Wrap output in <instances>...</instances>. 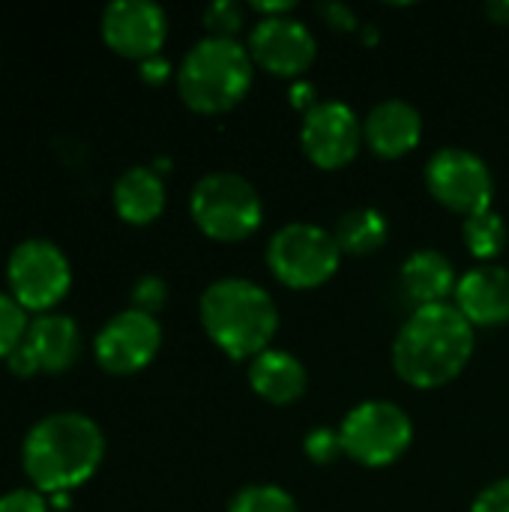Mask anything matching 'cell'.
<instances>
[{
  "label": "cell",
  "mask_w": 509,
  "mask_h": 512,
  "mask_svg": "<svg viewBox=\"0 0 509 512\" xmlns=\"http://www.w3.org/2000/svg\"><path fill=\"white\" fill-rule=\"evenodd\" d=\"M474 348V327L453 303L420 306L393 339V369L417 390H438L468 369Z\"/></svg>",
  "instance_id": "obj_1"
},
{
  "label": "cell",
  "mask_w": 509,
  "mask_h": 512,
  "mask_svg": "<svg viewBox=\"0 0 509 512\" xmlns=\"http://www.w3.org/2000/svg\"><path fill=\"white\" fill-rule=\"evenodd\" d=\"M105 459V435L96 420L78 411L48 414L30 426L21 444V468L45 498L69 495L93 480Z\"/></svg>",
  "instance_id": "obj_2"
},
{
  "label": "cell",
  "mask_w": 509,
  "mask_h": 512,
  "mask_svg": "<svg viewBox=\"0 0 509 512\" xmlns=\"http://www.w3.org/2000/svg\"><path fill=\"white\" fill-rule=\"evenodd\" d=\"M198 318L207 339L231 360H255L261 351L273 348L279 330L273 294L243 276L210 282L198 300Z\"/></svg>",
  "instance_id": "obj_3"
},
{
  "label": "cell",
  "mask_w": 509,
  "mask_h": 512,
  "mask_svg": "<svg viewBox=\"0 0 509 512\" xmlns=\"http://www.w3.org/2000/svg\"><path fill=\"white\" fill-rule=\"evenodd\" d=\"M255 81V63L240 39L204 36L177 66L180 99L198 114H225L237 108Z\"/></svg>",
  "instance_id": "obj_4"
},
{
  "label": "cell",
  "mask_w": 509,
  "mask_h": 512,
  "mask_svg": "<svg viewBox=\"0 0 509 512\" xmlns=\"http://www.w3.org/2000/svg\"><path fill=\"white\" fill-rule=\"evenodd\" d=\"M189 216L198 231L219 243H240L264 222L261 192L237 171H210L189 192Z\"/></svg>",
  "instance_id": "obj_5"
},
{
  "label": "cell",
  "mask_w": 509,
  "mask_h": 512,
  "mask_svg": "<svg viewBox=\"0 0 509 512\" xmlns=\"http://www.w3.org/2000/svg\"><path fill=\"white\" fill-rule=\"evenodd\" d=\"M342 249L333 231L315 222H288L267 243V267L285 288L309 291L339 273Z\"/></svg>",
  "instance_id": "obj_6"
},
{
  "label": "cell",
  "mask_w": 509,
  "mask_h": 512,
  "mask_svg": "<svg viewBox=\"0 0 509 512\" xmlns=\"http://www.w3.org/2000/svg\"><path fill=\"white\" fill-rule=\"evenodd\" d=\"M345 459L363 468H387L399 462L414 441L411 414L390 399H366L339 423Z\"/></svg>",
  "instance_id": "obj_7"
},
{
  "label": "cell",
  "mask_w": 509,
  "mask_h": 512,
  "mask_svg": "<svg viewBox=\"0 0 509 512\" xmlns=\"http://www.w3.org/2000/svg\"><path fill=\"white\" fill-rule=\"evenodd\" d=\"M6 285L27 315H45L54 312V306L69 294L72 264L54 240L27 237L9 252Z\"/></svg>",
  "instance_id": "obj_8"
},
{
  "label": "cell",
  "mask_w": 509,
  "mask_h": 512,
  "mask_svg": "<svg viewBox=\"0 0 509 512\" xmlns=\"http://www.w3.org/2000/svg\"><path fill=\"white\" fill-rule=\"evenodd\" d=\"M426 189L441 207L465 219L489 210L495 201V177L489 162L459 144H447L429 156Z\"/></svg>",
  "instance_id": "obj_9"
},
{
  "label": "cell",
  "mask_w": 509,
  "mask_h": 512,
  "mask_svg": "<svg viewBox=\"0 0 509 512\" xmlns=\"http://www.w3.org/2000/svg\"><path fill=\"white\" fill-rule=\"evenodd\" d=\"M300 147L306 159L321 171H339L360 156L363 120L342 99H321L303 114Z\"/></svg>",
  "instance_id": "obj_10"
},
{
  "label": "cell",
  "mask_w": 509,
  "mask_h": 512,
  "mask_svg": "<svg viewBox=\"0 0 509 512\" xmlns=\"http://www.w3.org/2000/svg\"><path fill=\"white\" fill-rule=\"evenodd\" d=\"M162 348V324L141 309H123L93 336V357L108 375H135L147 369Z\"/></svg>",
  "instance_id": "obj_11"
},
{
  "label": "cell",
  "mask_w": 509,
  "mask_h": 512,
  "mask_svg": "<svg viewBox=\"0 0 509 512\" xmlns=\"http://www.w3.org/2000/svg\"><path fill=\"white\" fill-rule=\"evenodd\" d=\"M252 63L276 78H303L318 57V39L312 27L300 18H258L246 36Z\"/></svg>",
  "instance_id": "obj_12"
},
{
  "label": "cell",
  "mask_w": 509,
  "mask_h": 512,
  "mask_svg": "<svg viewBox=\"0 0 509 512\" xmlns=\"http://www.w3.org/2000/svg\"><path fill=\"white\" fill-rule=\"evenodd\" d=\"M99 30L114 54L141 63L162 54L168 39V15L153 0H114L102 9Z\"/></svg>",
  "instance_id": "obj_13"
},
{
  "label": "cell",
  "mask_w": 509,
  "mask_h": 512,
  "mask_svg": "<svg viewBox=\"0 0 509 512\" xmlns=\"http://www.w3.org/2000/svg\"><path fill=\"white\" fill-rule=\"evenodd\" d=\"M453 306L477 330L509 324V270L504 264H474L459 276Z\"/></svg>",
  "instance_id": "obj_14"
},
{
  "label": "cell",
  "mask_w": 509,
  "mask_h": 512,
  "mask_svg": "<svg viewBox=\"0 0 509 512\" xmlns=\"http://www.w3.org/2000/svg\"><path fill=\"white\" fill-rule=\"evenodd\" d=\"M423 141V114L408 99H384L363 117V144L381 159H402Z\"/></svg>",
  "instance_id": "obj_15"
},
{
  "label": "cell",
  "mask_w": 509,
  "mask_h": 512,
  "mask_svg": "<svg viewBox=\"0 0 509 512\" xmlns=\"http://www.w3.org/2000/svg\"><path fill=\"white\" fill-rule=\"evenodd\" d=\"M24 345L36 357L39 372L60 375L72 369L75 360L81 357V327L75 318L63 312H45L30 318Z\"/></svg>",
  "instance_id": "obj_16"
},
{
  "label": "cell",
  "mask_w": 509,
  "mask_h": 512,
  "mask_svg": "<svg viewBox=\"0 0 509 512\" xmlns=\"http://www.w3.org/2000/svg\"><path fill=\"white\" fill-rule=\"evenodd\" d=\"M249 387L267 405L285 408L303 399L309 387V372L291 351L267 348L255 360H249Z\"/></svg>",
  "instance_id": "obj_17"
},
{
  "label": "cell",
  "mask_w": 509,
  "mask_h": 512,
  "mask_svg": "<svg viewBox=\"0 0 509 512\" xmlns=\"http://www.w3.org/2000/svg\"><path fill=\"white\" fill-rule=\"evenodd\" d=\"M399 285L405 297L414 303V309H420L432 303H450L459 285V273L444 252L417 249L405 258L399 270Z\"/></svg>",
  "instance_id": "obj_18"
},
{
  "label": "cell",
  "mask_w": 509,
  "mask_h": 512,
  "mask_svg": "<svg viewBox=\"0 0 509 512\" xmlns=\"http://www.w3.org/2000/svg\"><path fill=\"white\" fill-rule=\"evenodd\" d=\"M114 210L129 225H150L165 210V180L153 165H132L126 168L111 189Z\"/></svg>",
  "instance_id": "obj_19"
},
{
  "label": "cell",
  "mask_w": 509,
  "mask_h": 512,
  "mask_svg": "<svg viewBox=\"0 0 509 512\" xmlns=\"http://www.w3.org/2000/svg\"><path fill=\"white\" fill-rule=\"evenodd\" d=\"M390 225L387 216L375 207H351L339 216L333 237L348 255H372L387 243Z\"/></svg>",
  "instance_id": "obj_20"
},
{
  "label": "cell",
  "mask_w": 509,
  "mask_h": 512,
  "mask_svg": "<svg viewBox=\"0 0 509 512\" xmlns=\"http://www.w3.org/2000/svg\"><path fill=\"white\" fill-rule=\"evenodd\" d=\"M462 237H465V249L480 264H495V258L507 249V222L495 207H489L462 222Z\"/></svg>",
  "instance_id": "obj_21"
},
{
  "label": "cell",
  "mask_w": 509,
  "mask_h": 512,
  "mask_svg": "<svg viewBox=\"0 0 509 512\" xmlns=\"http://www.w3.org/2000/svg\"><path fill=\"white\" fill-rule=\"evenodd\" d=\"M228 512H297V501L276 483H249L231 495Z\"/></svg>",
  "instance_id": "obj_22"
},
{
  "label": "cell",
  "mask_w": 509,
  "mask_h": 512,
  "mask_svg": "<svg viewBox=\"0 0 509 512\" xmlns=\"http://www.w3.org/2000/svg\"><path fill=\"white\" fill-rule=\"evenodd\" d=\"M30 315L18 306L9 291H0V360H6L27 336Z\"/></svg>",
  "instance_id": "obj_23"
},
{
  "label": "cell",
  "mask_w": 509,
  "mask_h": 512,
  "mask_svg": "<svg viewBox=\"0 0 509 512\" xmlns=\"http://www.w3.org/2000/svg\"><path fill=\"white\" fill-rule=\"evenodd\" d=\"M246 24V6L237 0H213L204 9V27L207 36H222V39H237V33Z\"/></svg>",
  "instance_id": "obj_24"
},
{
  "label": "cell",
  "mask_w": 509,
  "mask_h": 512,
  "mask_svg": "<svg viewBox=\"0 0 509 512\" xmlns=\"http://www.w3.org/2000/svg\"><path fill=\"white\" fill-rule=\"evenodd\" d=\"M303 453L312 465H333L345 456L342 450V435L333 426H315L303 438Z\"/></svg>",
  "instance_id": "obj_25"
},
{
  "label": "cell",
  "mask_w": 509,
  "mask_h": 512,
  "mask_svg": "<svg viewBox=\"0 0 509 512\" xmlns=\"http://www.w3.org/2000/svg\"><path fill=\"white\" fill-rule=\"evenodd\" d=\"M168 303V285L159 276H141L132 285V309H141L147 315H156Z\"/></svg>",
  "instance_id": "obj_26"
},
{
  "label": "cell",
  "mask_w": 509,
  "mask_h": 512,
  "mask_svg": "<svg viewBox=\"0 0 509 512\" xmlns=\"http://www.w3.org/2000/svg\"><path fill=\"white\" fill-rule=\"evenodd\" d=\"M0 512H51V504L36 489H12L0 495Z\"/></svg>",
  "instance_id": "obj_27"
},
{
  "label": "cell",
  "mask_w": 509,
  "mask_h": 512,
  "mask_svg": "<svg viewBox=\"0 0 509 512\" xmlns=\"http://www.w3.org/2000/svg\"><path fill=\"white\" fill-rule=\"evenodd\" d=\"M318 15L333 30H345L348 33V30H357L360 27V18H357L354 6H348L342 0H324V3H318Z\"/></svg>",
  "instance_id": "obj_28"
},
{
  "label": "cell",
  "mask_w": 509,
  "mask_h": 512,
  "mask_svg": "<svg viewBox=\"0 0 509 512\" xmlns=\"http://www.w3.org/2000/svg\"><path fill=\"white\" fill-rule=\"evenodd\" d=\"M471 512H509V477L492 480L486 489H480Z\"/></svg>",
  "instance_id": "obj_29"
},
{
  "label": "cell",
  "mask_w": 509,
  "mask_h": 512,
  "mask_svg": "<svg viewBox=\"0 0 509 512\" xmlns=\"http://www.w3.org/2000/svg\"><path fill=\"white\" fill-rule=\"evenodd\" d=\"M6 369L12 372V375H18V378H30V375H36L39 372V366H36V357L30 354V348L21 342L9 357H6Z\"/></svg>",
  "instance_id": "obj_30"
},
{
  "label": "cell",
  "mask_w": 509,
  "mask_h": 512,
  "mask_svg": "<svg viewBox=\"0 0 509 512\" xmlns=\"http://www.w3.org/2000/svg\"><path fill=\"white\" fill-rule=\"evenodd\" d=\"M291 105L294 108H300L303 114L309 111V108H315L321 99H318V90H315V84L312 81H306V78H297V81H291Z\"/></svg>",
  "instance_id": "obj_31"
},
{
  "label": "cell",
  "mask_w": 509,
  "mask_h": 512,
  "mask_svg": "<svg viewBox=\"0 0 509 512\" xmlns=\"http://www.w3.org/2000/svg\"><path fill=\"white\" fill-rule=\"evenodd\" d=\"M138 69H141V78L147 81V84H162V81H168L171 78V63L162 57V54H156V57H147V60H141L138 63Z\"/></svg>",
  "instance_id": "obj_32"
},
{
  "label": "cell",
  "mask_w": 509,
  "mask_h": 512,
  "mask_svg": "<svg viewBox=\"0 0 509 512\" xmlns=\"http://www.w3.org/2000/svg\"><path fill=\"white\" fill-rule=\"evenodd\" d=\"M294 0H279V3H264V0H255L252 9L261 12V18H279V15H291L294 12Z\"/></svg>",
  "instance_id": "obj_33"
},
{
  "label": "cell",
  "mask_w": 509,
  "mask_h": 512,
  "mask_svg": "<svg viewBox=\"0 0 509 512\" xmlns=\"http://www.w3.org/2000/svg\"><path fill=\"white\" fill-rule=\"evenodd\" d=\"M486 15L495 24H509V0H489L486 3Z\"/></svg>",
  "instance_id": "obj_34"
},
{
  "label": "cell",
  "mask_w": 509,
  "mask_h": 512,
  "mask_svg": "<svg viewBox=\"0 0 509 512\" xmlns=\"http://www.w3.org/2000/svg\"><path fill=\"white\" fill-rule=\"evenodd\" d=\"M360 36H363V42H375L378 39V30H375V24H363V30H360Z\"/></svg>",
  "instance_id": "obj_35"
}]
</instances>
